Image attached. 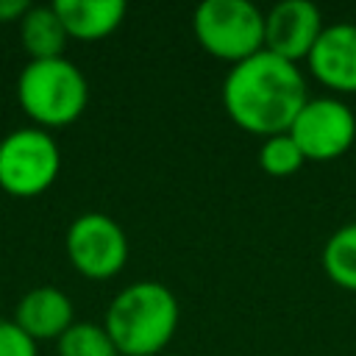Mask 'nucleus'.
Wrapping results in <instances>:
<instances>
[{
	"label": "nucleus",
	"instance_id": "nucleus-13",
	"mask_svg": "<svg viewBox=\"0 0 356 356\" xmlns=\"http://www.w3.org/2000/svg\"><path fill=\"white\" fill-rule=\"evenodd\" d=\"M323 270L342 289L356 292V222L337 228L323 245Z\"/></svg>",
	"mask_w": 356,
	"mask_h": 356
},
{
	"label": "nucleus",
	"instance_id": "nucleus-1",
	"mask_svg": "<svg viewBox=\"0 0 356 356\" xmlns=\"http://www.w3.org/2000/svg\"><path fill=\"white\" fill-rule=\"evenodd\" d=\"M306 100L309 92L300 67L267 47L236 61L222 83L228 117L264 139L286 134Z\"/></svg>",
	"mask_w": 356,
	"mask_h": 356
},
{
	"label": "nucleus",
	"instance_id": "nucleus-2",
	"mask_svg": "<svg viewBox=\"0 0 356 356\" xmlns=\"http://www.w3.org/2000/svg\"><path fill=\"white\" fill-rule=\"evenodd\" d=\"M178 298L159 281H136L125 286L108 306L103 328L117 353L159 356L178 328Z\"/></svg>",
	"mask_w": 356,
	"mask_h": 356
},
{
	"label": "nucleus",
	"instance_id": "nucleus-7",
	"mask_svg": "<svg viewBox=\"0 0 356 356\" xmlns=\"http://www.w3.org/2000/svg\"><path fill=\"white\" fill-rule=\"evenodd\" d=\"M67 256L86 278H111L128 259V239L120 222L108 214L89 211L72 220L67 231Z\"/></svg>",
	"mask_w": 356,
	"mask_h": 356
},
{
	"label": "nucleus",
	"instance_id": "nucleus-11",
	"mask_svg": "<svg viewBox=\"0 0 356 356\" xmlns=\"http://www.w3.org/2000/svg\"><path fill=\"white\" fill-rule=\"evenodd\" d=\"M53 8L67 36L75 39H103L125 17L122 0H56Z\"/></svg>",
	"mask_w": 356,
	"mask_h": 356
},
{
	"label": "nucleus",
	"instance_id": "nucleus-6",
	"mask_svg": "<svg viewBox=\"0 0 356 356\" xmlns=\"http://www.w3.org/2000/svg\"><path fill=\"white\" fill-rule=\"evenodd\" d=\"M289 136L312 161L342 156L356 139V117L339 97H309L289 125Z\"/></svg>",
	"mask_w": 356,
	"mask_h": 356
},
{
	"label": "nucleus",
	"instance_id": "nucleus-14",
	"mask_svg": "<svg viewBox=\"0 0 356 356\" xmlns=\"http://www.w3.org/2000/svg\"><path fill=\"white\" fill-rule=\"evenodd\" d=\"M58 356H117V348L103 325L72 323L58 337Z\"/></svg>",
	"mask_w": 356,
	"mask_h": 356
},
{
	"label": "nucleus",
	"instance_id": "nucleus-9",
	"mask_svg": "<svg viewBox=\"0 0 356 356\" xmlns=\"http://www.w3.org/2000/svg\"><path fill=\"white\" fill-rule=\"evenodd\" d=\"M306 58L317 81L337 92H356V22L325 25Z\"/></svg>",
	"mask_w": 356,
	"mask_h": 356
},
{
	"label": "nucleus",
	"instance_id": "nucleus-8",
	"mask_svg": "<svg viewBox=\"0 0 356 356\" xmlns=\"http://www.w3.org/2000/svg\"><path fill=\"white\" fill-rule=\"evenodd\" d=\"M320 8L309 0H281L264 14V47L289 61L306 58L323 33Z\"/></svg>",
	"mask_w": 356,
	"mask_h": 356
},
{
	"label": "nucleus",
	"instance_id": "nucleus-3",
	"mask_svg": "<svg viewBox=\"0 0 356 356\" xmlns=\"http://www.w3.org/2000/svg\"><path fill=\"white\" fill-rule=\"evenodd\" d=\"M17 97L22 111L47 128L75 122L89 100L83 72L64 56L28 61L17 81Z\"/></svg>",
	"mask_w": 356,
	"mask_h": 356
},
{
	"label": "nucleus",
	"instance_id": "nucleus-17",
	"mask_svg": "<svg viewBox=\"0 0 356 356\" xmlns=\"http://www.w3.org/2000/svg\"><path fill=\"white\" fill-rule=\"evenodd\" d=\"M28 11H31V6L25 0H0V22L22 19Z\"/></svg>",
	"mask_w": 356,
	"mask_h": 356
},
{
	"label": "nucleus",
	"instance_id": "nucleus-12",
	"mask_svg": "<svg viewBox=\"0 0 356 356\" xmlns=\"http://www.w3.org/2000/svg\"><path fill=\"white\" fill-rule=\"evenodd\" d=\"M19 33H22V44H25L31 61L58 58L64 53L67 31L53 6H31V11L22 17Z\"/></svg>",
	"mask_w": 356,
	"mask_h": 356
},
{
	"label": "nucleus",
	"instance_id": "nucleus-4",
	"mask_svg": "<svg viewBox=\"0 0 356 356\" xmlns=\"http://www.w3.org/2000/svg\"><path fill=\"white\" fill-rule=\"evenodd\" d=\"M192 31L203 50L234 64L264 50V14L250 0H203Z\"/></svg>",
	"mask_w": 356,
	"mask_h": 356
},
{
	"label": "nucleus",
	"instance_id": "nucleus-15",
	"mask_svg": "<svg viewBox=\"0 0 356 356\" xmlns=\"http://www.w3.org/2000/svg\"><path fill=\"white\" fill-rule=\"evenodd\" d=\"M306 161V156L300 153L298 142L286 134H275V136H267L259 147V164L264 172L281 178V175H292L300 170V164Z\"/></svg>",
	"mask_w": 356,
	"mask_h": 356
},
{
	"label": "nucleus",
	"instance_id": "nucleus-16",
	"mask_svg": "<svg viewBox=\"0 0 356 356\" xmlns=\"http://www.w3.org/2000/svg\"><path fill=\"white\" fill-rule=\"evenodd\" d=\"M0 356H36V342L8 320H0Z\"/></svg>",
	"mask_w": 356,
	"mask_h": 356
},
{
	"label": "nucleus",
	"instance_id": "nucleus-5",
	"mask_svg": "<svg viewBox=\"0 0 356 356\" xmlns=\"http://www.w3.org/2000/svg\"><path fill=\"white\" fill-rule=\"evenodd\" d=\"M61 167L56 139L42 128H19L0 142V186L17 197L44 192Z\"/></svg>",
	"mask_w": 356,
	"mask_h": 356
},
{
	"label": "nucleus",
	"instance_id": "nucleus-10",
	"mask_svg": "<svg viewBox=\"0 0 356 356\" xmlns=\"http://www.w3.org/2000/svg\"><path fill=\"white\" fill-rule=\"evenodd\" d=\"M33 342L36 339H58L72 325V303L56 286H36L31 289L19 306L14 320Z\"/></svg>",
	"mask_w": 356,
	"mask_h": 356
}]
</instances>
